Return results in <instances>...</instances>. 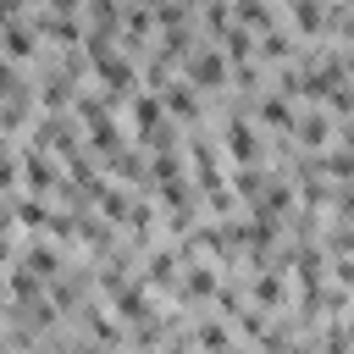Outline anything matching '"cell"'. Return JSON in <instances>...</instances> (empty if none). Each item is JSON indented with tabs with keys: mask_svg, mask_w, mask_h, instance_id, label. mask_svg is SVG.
<instances>
[{
	"mask_svg": "<svg viewBox=\"0 0 354 354\" xmlns=\"http://www.w3.org/2000/svg\"><path fill=\"white\" fill-rule=\"evenodd\" d=\"M227 77H232V66H227L221 44H210V39H194V50L183 55V83L199 94V88H227Z\"/></svg>",
	"mask_w": 354,
	"mask_h": 354,
	"instance_id": "obj_1",
	"label": "cell"
},
{
	"mask_svg": "<svg viewBox=\"0 0 354 354\" xmlns=\"http://www.w3.org/2000/svg\"><path fill=\"white\" fill-rule=\"evenodd\" d=\"M17 166H22V188H28L33 199H44V194H55V188H61V160H55L50 149L28 144V149L17 155Z\"/></svg>",
	"mask_w": 354,
	"mask_h": 354,
	"instance_id": "obj_2",
	"label": "cell"
},
{
	"mask_svg": "<svg viewBox=\"0 0 354 354\" xmlns=\"http://www.w3.org/2000/svg\"><path fill=\"white\" fill-rule=\"evenodd\" d=\"M221 149H227V155H232L238 166H254V160L266 155V149H260V133H254V122H249V116H238V111L227 116V133H221Z\"/></svg>",
	"mask_w": 354,
	"mask_h": 354,
	"instance_id": "obj_3",
	"label": "cell"
},
{
	"mask_svg": "<svg viewBox=\"0 0 354 354\" xmlns=\"http://www.w3.org/2000/svg\"><path fill=\"white\" fill-rule=\"evenodd\" d=\"M17 266H22L33 282H55V277H61V249H55V243H44V238H33V243L22 249V260H17Z\"/></svg>",
	"mask_w": 354,
	"mask_h": 354,
	"instance_id": "obj_4",
	"label": "cell"
},
{
	"mask_svg": "<svg viewBox=\"0 0 354 354\" xmlns=\"http://www.w3.org/2000/svg\"><path fill=\"white\" fill-rule=\"evenodd\" d=\"M260 122H266V127H277V133H293V122H299V105H293L282 88H271V94L260 100Z\"/></svg>",
	"mask_w": 354,
	"mask_h": 354,
	"instance_id": "obj_5",
	"label": "cell"
},
{
	"mask_svg": "<svg viewBox=\"0 0 354 354\" xmlns=\"http://www.w3.org/2000/svg\"><path fill=\"white\" fill-rule=\"evenodd\" d=\"M11 210H17V227H28V232H44V238H50V227H55V210H50L44 199L22 194V199H17Z\"/></svg>",
	"mask_w": 354,
	"mask_h": 354,
	"instance_id": "obj_6",
	"label": "cell"
},
{
	"mask_svg": "<svg viewBox=\"0 0 354 354\" xmlns=\"http://www.w3.org/2000/svg\"><path fill=\"white\" fill-rule=\"evenodd\" d=\"M326 127H332V122H326V111H299L293 138H299V144H310V149H326V138H332Z\"/></svg>",
	"mask_w": 354,
	"mask_h": 354,
	"instance_id": "obj_7",
	"label": "cell"
},
{
	"mask_svg": "<svg viewBox=\"0 0 354 354\" xmlns=\"http://www.w3.org/2000/svg\"><path fill=\"white\" fill-rule=\"evenodd\" d=\"M116 315H122V321H144V315H149V293L122 282V288H116Z\"/></svg>",
	"mask_w": 354,
	"mask_h": 354,
	"instance_id": "obj_8",
	"label": "cell"
},
{
	"mask_svg": "<svg viewBox=\"0 0 354 354\" xmlns=\"http://www.w3.org/2000/svg\"><path fill=\"white\" fill-rule=\"evenodd\" d=\"M199 348L205 354H232V332L221 321H199Z\"/></svg>",
	"mask_w": 354,
	"mask_h": 354,
	"instance_id": "obj_9",
	"label": "cell"
},
{
	"mask_svg": "<svg viewBox=\"0 0 354 354\" xmlns=\"http://www.w3.org/2000/svg\"><path fill=\"white\" fill-rule=\"evenodd\" d=\"M11 227H17V210H11V205H6V199H0V238H6V232H11Z\"/></svg>",
	"mask_w": 354,
	"mask_h": 354,
	"instance_id": "obj_10",
	"label": "cell"
},
{
	"mask_svg": "<svg viewBox=\"0 0 354 354\" xmlns=\"http://www.w3.org/2000/svg\"><path fill=\"white\" fill-rule=\"evenodd\" d=\"M0 354H6V337H0Z\"/></svg>",
	"mask_w": 354,
	"mask_h": 354,
	"instance_id": "obj_11",
	"label": "cell"
}]
</instances>
